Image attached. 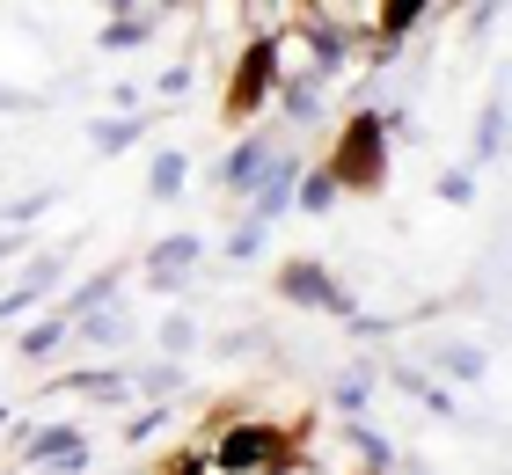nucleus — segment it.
Here are the masks:
<instances>
[{"label": "nucleus", "mask_w": 512, "mask_h": 475, "mask_svg": "<svg viewBox=\"0 0 512 475\" xmlns=\"http://www.w3.org/2000/svg\"><path fill=\"white\" fill-rule=\"evenodd\" d=\"M213 475H293L308 468L300 461V439L286 424H264V417H227L213 432V454H205Z\"/></svg>", "instance_id": "1"}, {"label": "nucleus", "mask_w": 512, "mask_h": 475, "mask_svg": "<svg viewBox=\"0 0 512 475\" xmlns=\"http://www.w3.org/2000/svg\"><path fill=\"white\" fill-rule=\"evenodd\" d=\"M388 154H395V139L381 125V110H352V117H344V132L330 139V161H322V169L337 176V190L374 198V190L388 183Z\"/></svg>", "instance_id": "2"}, {"label": "nucleus", "mask_w": 512, "mask_h": 475, "mask_svg": "<svg viewBox=\"0 0 512 475\" xmlns=\"http://www.w3.org/2000/svg\"><path fill=\"white\" fill-rule=\"evenodd\" d=\"M278 74H286V44H278V30L249 37L242 59H235V74H227V95H220V125H249V117L271 103Z\"/></svg>", "instance_id": "3"}, {"label": "nucleus", "mask_w": 512, "mask_h": 475, "mask_svg": "<svg viewBox=\"0 0 512 475\" xmlns=\"http://www.w3.org/2000/svg\"><path fill=\"white\" fill-rule=\"evenodd\" d=\"M271 293L286 300V307L330 315V322H344V315L359 307V293H352V285H344L330 264H322V256H286V264H278V278H271Z\"/></svg>", "instance_id": "4"}, {"label": "nucleus", "mask_w": 512, "mask_h": 475, "mask_svg": "<svg viewBox=\"0 0 512 475\" xmlns=\"http://www.w3.org/2000/svg\"><path fill=\"white\" fill-rule=\"evenodd\" d=\"M15 461L22 468H44V475H88V468H96V439H88L74 417H44V424L22 432Z\"/></svg>", "instance_id": "5"}, {"label": "nucleus", "mask_w": 512, "mask_h": 475, "mask_svg": "<svg viewBox=\"0 0 512 475\" xmlns=\"http://www.w3.org/2000/svg\"><path fill=\"white\" fill-rule=\"evenodd\" d=\"M278 154H286V147H278V132H242L235 147L213 161V190H220V198H242V205H249V190L271 176Z\"/></svg>", "instance_id": "6"}, {"label": "nucleus", "mask_w": 512, "mask_h": 475, "mask_svg": "<svg viewBox=\"0 0 512 475\" xmlns=\"http://www.w3.org/2000/svg\"><path fill=\"white\" fill-rule=\"evenodd\" d=\"M44 395H74V402H96V410H132V366H66L44 380Z\"/></svg>", "instance_id": "7"}, {"label": "nucleus", "mask_w": 512, "mask_h": 475, "mask_svg": "<svg viewBox=\"0 0 512 475\" xmlns=\"http://www.w3.org/2000/svg\"><path fill=\"white\" fill-rule=\"evenodd\" d=\"M198 264H205V234H169L139 256V278H147V293H191Z\"/></svg>", "instance_id": "8"}, {"label": "nucleus", "mask_w": 512, "mask_h": 475, "mask_svg": "<svg viewBox=\"0 0 512 475\" xmlns=\"http://www.w3.org/2000/svg\"><path fill=\"white\" fill-rule=\"evenodd\" d=\"M66 278V256L59 249H30V264H22V278L0 293V329H15L22 315H37L44 300H52V285Z\"/></svg>", "instance_id": "9"}, {"label": "nucleus", "mask_w": 512, "mask_h": 475, "mask_svg": "<svg viewBox=\"0 0 512 475\" xmlns=\"http://www.w3.org/2000/svg\"><path fill=\"white\" fill-rule=\"evenodd\" d=\"M66 344H74V322H66L59 307H37V315L15 329V359H22V366H52Z\"/></svg>", "instance_id": "10"}, {"label": "nucleus", "mask_w": 512, "mask_h": 475, "mask_svg": "<svg viewBox=\"0 0 512 475\" xmlns=\"http://www.w3.org/2000/svg\"><path fill=\"white\" fill-rule=\"evenodd\" d=\"M322 95H330V81L308 74V66H286L271 88V103L286 110V125H322Z\"/></svg>", "instance_id": "11"}, {"label": "nucleus", "mask_w": 512, "mask_h": 475, "mask_svg": "<svg viewBox=\"0 0 512 475\" xmlns=\"http://www.w3.org/2000/svg\"><path fill=\"white\" fill-rule=\"evenodd\" d=\"M132 307L125 300H110V307H88V315H74V344H88V351H125L132 344Z\"/></svg>", "instance_id": "12"}, {"label": "nucleus", "mask_w": 512, "mask_h": 475, "mask_svg": "<svg viewBox=\"0 0 512 475\" xmlns=\"http://www.w3.org/2000/svg\"><path fill=\"white\" fill-rule=\"evenodd\" d=\"M300 169H308V161L278 154V161H271V176L249 190V220H264V227H271V220H286V212H293V183H300Z\"/></svg>", "instance_id": "13"}, {"label": "nucleus", "mask_w": 512, "mask_h": 475, "mask_svg": "<svg viewBox=\"0 0 512 475\" xmlns=\"http://www.w3.org/2000/svg\"><path fill=\"white\" fill-rule=\"evenodd\" d=\"M381 380H395L403 395H417L432 417H461V410H454V388H447V380H432L425 366H410V359H388V366H381Z\"/></svg>", "instance_id": "14"}, {"label": "nucleus", "mask_w": 512, "mask_h": 475, "mask_svg": "<svg viewBox=\"0 0 512 475\" xmlns=\"http://www.w3.org/2000/svg\"><path fill=\"white\" fill-rule=\"evenodd\" d=\"M147 132H154L147 110H118V117H96V125H88V147H96V154H125V147H139Z\"/></svg>", "instance_id": "15"}, {"label": "nucleus", "mask_w": 512, "mask_h": 475, "mask_svg": "<svg viewBox=\"0 0 512 475\" xmlns=\"http://www.w3.org/2000/svg\"><path fill=\"white\" fill-rule=\"evenodd\" d=\"M439 0H374V44H403L410 30H425V15Z\"/></svg>", "instance_id": "16"}, {"label": "nucleus", "mask_w": 512, "mask_h": 475, "mask_svg": "<svg viewBox=\"0 0 512 475\" xmlns=\"http://www.w3.org/2000/svg\"><path fill=\"white\" fill-rule=\"evenodd\" d=\"M374 380H381V359H359L352 373H337L330 410H337V417H366V410H374Z\"/></svg>", "instance_id": "17"}, {"label": "nucleus", "mask_w": 512, "mask_h": 475, "mask_svg": "<svg viewBox=\"0 0 512 475\" xmlns=\"http://www.w3.org/2000/svg\"><path fill=\"white\" fill-rule=\"evenodd\" d=\"M183 183H191V154H183V147H154V161H147V198L169 205V198H183Z\"/></svg>", "instance_id": "18"}, {"label": "nucleus", "mask_w": 512, "mask_h": 475, "mask_svg": "<svg viewBox=\"0 0 512 475\" xmlns=\"http://www.w3.org/2000/svg\"><path fill=\"white\" fill-rule=\"evenodd\" d=\"M110 300H125V271H118V264H110V271H96V278H81L74 293L59 300V315L74 322V315H88V307H110Z\"/></svg>", "instance_id": "19"}, {"label": "nucleus", "mask_w": 512, "mask_h": 475, "mask_svg": "<svg viewBox=\"0 0 512 475\" xmlns=\"http://www.w3.org/2000/svg\"><path fill=\"white\" fill-rule=\"evenodd\" d=\"M154 30H161L154 15H103L96 52H103V59H110V52H139V44H154Z\"/></svg>", "instance_id": "20"}, {"label": "nucleus", "mask_w": 512, "mask_h": 475, "mask_svg": "<svg viewBox=\"0 0 512 475\" xmlns=\"http://www.w3.org/2000/svg\"><path fill=\"white\" fill-rule=\"evenodd\" d=\"M337 198H344V190H337V176L322 169V161H315V169H300V183H293V212L322 220V212H337Z\"/></svg>", "instance_id": "21"}, {"label": "nucleus", "mask_w": 512, "mask_h": 475, "mask_svg": "<svg viewBox=\"0 0 512 475\" xmlns=\"http://www.w3.org/2000/svg\"><path fill=\"white\" fill-rule=\"evenodd\" d=\"M183 388V359H147V366H132V395L139 402H176Z\"/></svg>", "instance_id": "22"}, {"label": "nucleus", "mask_w": 512, "mask_h": 475, "mask_svg": "<svg viewBox=\"0 0 512 475\" xmlns=\"http://www.w3.org/2000/svg\"><path fill=\"white\" fill-rule=\"evenodd\" d=\"M432 373H447V380L469 388V380L491 373V351H483V344H439V351H432Z\"/></svg>", "instance_id": "23"}, {"label": "nucleus", "mask_w": 512, "mask_h": 475, "mask_svg": "<svg viewBox=\"0 0 512 475\" xmlns=\"http://www.w3.org/2000/svg\"><path fill=\"white\" fill-rule=\"evenodd\" d=\"M337 424H344V446H352V454H359L366 468H395V446H388L366 417H337Z\"/></svg>", "instance_id": "24"}, {"label": "nucleus", "mask_w": 512, "mask_h": 475, "mask_svg": "<svg viewBox=\"0 0 512 475\" xmlns=\"http://www.w3.org/2000/svg\"><path fill=\"white\" fill-rule=\"evenodd\" d=\"M154 344H161V359H191L198 351V322L183 315V307H169V315L154 322Z\"/></svg>", "instance_id": "25"}, {"label": "nucleus", "mask_w": 512, "mask_h": 475, "mask_svg": "<svg viewBox=\"0 0 512 475\" xmlns=\"http://www.w3.org/2000/svg\"><path fill=\"white\" fill-rule=\"evenodd\" d=\"M264 249H271V227H264V220H249V212H242V220L227 227V264H256Z\"/></svg>", "instance_id": "26"}, {"label": "nucleus", "mask_w": 512, "mask_h": 475, "mask_svg": "<svg viewBox=\"0 0 512 475\" xmlns=\"http://www.w3.org/2000/svg\"><path fill=\"white\" fill-rule=\"evenodd\" d=\"M505 154V95H491L476 117V161H498Z\"/></svg>", "instance_id": "27"}, {"label": "nucleus", "mask_w": 512, "mask_h": 475, "mask_svg": "<svg viewBox=\"0 0 512 475\" xmlns=\"http://www.w3.org/2000/svg\"><path fill=\"white\" fill-rule=\"evenodd\" d=\"M169 402H139V417H125V439L132 446H147V439H161V432H169Z\"/></svg>", "instance_id": "28"}, {"label": "nucleus", "mask_w": 512, "mask_h": 475, "mask_svg": "<svg viewBox=\"0 0 512 475\" xmlns=\"http://www.w3.org/2000/svg\"><path fill=\"white\" fill-rule=\"evenodd\" d=\"M44 212H52V190H22V198L0 205V220H8V227H30V220H44Z\"/></svg>", "instance_id": "29"}, {"label": "nucleus", "mask_w": 512, "mask_h": 475, "mask_svg": "<svg viewBox=\"0 0 512 475\" xmlns=\"http://www.w3.org/2000/svg\"><path fill=\"white\" fill-rule=\"evenodd\" d=\"M30 249H37V242H30V227H0V271H8V264H22Z\"/></svg>", "instance_id": "30"}, {"label": "nucleus", "mask_w": 512, "mask_h": 475, "mask_svg": "<svg viewBox=\"0 0 512 475\" xmlns=\"http://www.w3.org/2000/svg\"><path fill=\"white\" fill-rule=\"evenodd\" d=\"M439 198H447V205H469V198H476V176H469V169H447V176H439Z\"/></svg>", "instance_id": "31"}, {"label": "nucleus", "mask_w": 512, "mask_h": 475, "mask_svg": "<svg viewBox=\"0 0 512 475\" xmlns=\"http://www.w3.org/2000/svg\"><path fill=\"white\" fill-rule=\"evenodd\" d=\"M154 95H161V103H176V95H191V66H161Z\"/></svg>", "instance_id": "32"}, {"label": "nucleus", "mask_w": 512, "mask_h": 475, "mask_svg": "<svg viewBox=\"0 0 512 475\" xmlns=\"http://www.w3.org/2000/svg\"><path fill=\"white\" fill-rule=\"evenodd\" d=\"M498 8H505V0H476V15H469V37H483V30H491V22H498Z\"/></svg>", "instance_id": "33"}, {"label": "nucleus", "mask_w": 512, "mask_h": 475, "mask_svg": "<svg viewBox=\"0 0 512 475\" xmlns=\"http://www.w3.org/2000/svg\"><path fill=\"white\" fill-rule=\"evenodd\" d=\"M161 475H213V468H205L198 454H176V461H169V468H161Z\"/></svg>", "instance_id": "34"}, {"label": "nucleus", "mask_w": 512, "mask_h": 475, "mask_svg": "<svg viewBox=\"0 0 512 475\" xmlns=\"http://www.w3.org/2000/svg\"><path fill=\"white\" fill-rule=\"evenodd\" d=\"M344 475H395V468H344Z\"/></svg>", "instance_id": "35"}, {"label": "nucleus", "mask_w": 512, "mask_h": 475, "mask_svg": "<svg viewBox=\"0 0 512 475\" xmlns=\"http://www.w3.org/2000/svg\"><path fill=\"white\" fill-rule=\"evenodd\" d=\"M0 432H8V402H0Z\"/></svg>", "instance_id": "36"}, {"label": "nucleus", "mask_w": 512, "mask_h": 475, "mask_svg": "<svg viewBox=\"0 0 512 475\" xmlns=\"http://www.w3.org/2000/svg\"><path fill=\"white\" fill-rule=\"evenodd\" d=\"M169 8H198V0H169Z\"/></svg>", "instance_id": "37"}, {"label": "nucleus", "mask_w": 512, "mask_h": 475, "mask_svg": "<svg viewBox=\"0 0 512 475\" xmlns=\"http://www.w3.org/2000/svg\"><path fill=\"white\" fill-rule=\"evenodd\" d=\"M235 8H264V0H235Z\"/></svg>", "instance_id": "38"}, {"label": "nucleus", "mask_w": 512, "mask_h": 475, "mask_svg": "<svg viewBox=\"0 0 512 475\" xmlns=\"http://www.w3.org/2000/svg\"><path fill=\"white\" fill-rule=\"evenodd\" d=\"M0 475H8V468H0Z\"/></svg>", "instance_id": "39"}]
</instances>
